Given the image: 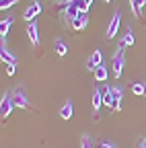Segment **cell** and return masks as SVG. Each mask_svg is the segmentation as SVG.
Instances as JSON below:
<instances>
[{
  "mask_svg": "<svg viewBox=\"0 0 146 148\" xmlns=\"http://www.w3.org/2000/svg\"><path fill=\"white\" fill-rule=\"evenodd\" d=\"M27 35H29V41L33 43V47L39 45V29H37V21H31L27 25Z\"/></svg>",
  "mask_w": 146,
  "mask_h": 148,
  "instance_id": "5b68a950",
  "label": "cell"
},
{
  "mask_svg": "<svg viewBox=\"0 0 146 148\" xmlns=\"http://www.w3.org/2000/svg\"><path fill=\"white\" fill-rule=\"evenodd\" d=\"M119 23H121V12L117 10L111 16V23H109V27H107V39H113V37H115V33L119 29Z\"/></svg>",
  "mask_w": 146,
  "mask_h": 148,
  "instance_id": "277c9868",
  "label": "cell"
},
{
  "mask_svg": "<svg viewBox=\"0 0 146 148\" xmlns=\"http://www.w3.org/2000/svg\"><path fill=\"white\" fill-rule=\"evenodd\" d=\"M80 148H93V140H90V136H82Z\"/></svg>",
  "mask_w": 146,
  "mask_h": 148,
  "instance_id": "7402d4cb",
  "label": "cell"
},
{
  "mask_svg": "<svg viewBox=\"0 0 146 148\" xmlns=\"http://www.w3.org/2000/svg\"><path fill=\"white\" fill-rule=\"evenodd\" d=\"M39 12H41V4L37 2V0H35V2L25 10V14H23V16H25V21H27V23H31V21H35V18L39 16Z\"/></svg>",
  "mask_w": 146,
  "mask_h": 148,
  "instance_id": "8992f818",
  "label": "cell"
},
{
  "mask_svg": "<svg viewBox=\"0 0 146 148\" xmlns=\"http://www.w3.org/2000/svg\"><path fill=\"white\" fill-rule=\"evenodd\" d=\"M14 70H16V64H6V74H8V76H12Z\"/></svg>",
  "mask_w": 146,
  "mask_h": 148,
  "instance_id": "603a6c76",
  "label": "cell"
},
{
  "mask_svg": "<svg viewBox=\"0 0 146 148\" xmlns=\"http://www.w3.org/2000/svg\"><path fill=\"white\" fill-rule=\"evenodd\" d=\"M121 43H123L125 47L136 43V35H134V31H132V29H127V31H125V37H123V41H121Z\"/></svg>",
  "mask_w": 146,
  "mask_h": 148,
  "instance_id": "e0dca14e",
  "label": "cell"
},
{
  "mask_svg": "<svg viewBox=\"0 0 146 148\" xmlns=\"http://www.w3.org/2000/svg\"><path fill=\"white\" fill-rule=\"evenodd\" d=\"M111 95H113V105H111V109H113V111H119V109H121V101H123V88H121V86H111Z\"/></svg>",
  "mask_w": 146,
  "mask_h": 148,
  "instance_id": "52a82bcc",
  "label": "cell"
},
{
  "mask_svg": "<svg viewBox=\"0 0 146 148\" xmlns=\"http://www.w3.org/2000/svg\"><path fill=\"white\" fill-rule=\"evenodd\" d=\"M144 4H146V0H130V6H132L134 16H140V10H142Z\"/></svg>",
  "mask_w": 146,
  "mask_h": 148,
  "instance_id": "5bb4252c",
  "label": "cell"
},
{
  "mask_svg": "<svg viewBox=\"0 0 146 148\" xmlns=\"http://www.w3.org/2000/svg\"><path fill=\"white\" fill-rule=\"evenodd\" d=\"M72 2H74V4L78 6V10H80V12H88L90 2H93V0H72Z\"/></svg>",
  "mask_w": 146,
  "mask_h": 148,
  "instance_id": "ac0fdd59",
  "label": "cell"
},
{
  "mask_svg": "<svg viewBox=\"0 0 146 148\" xmlns=\"http://www.w3.org/2000/svg\"><path fill=\"white\" fill-rule=\"evenodd\" d=\"M140 148H142V146H140Z\"/></svg>",
  "mask_w": 146,
  "mask_h": 148,
  "instance_id": "4316f807",
  "label": "cell"
},
{
  "mask_svg": "<svg viewBox=\"0 0 146 148\" xmlns=\"http://www.w3.org/2000/svg\"><path fill=\"white\" fill-rule=\"evenodd\" d=\"M60 115H62V119H70L72 115H74V107H72V101H66V103L62 105Z\"/></svg>",
  "mask_w": 146,
  "mask_h": 148,
  "instance_id": "8fae6325",
  "label": "cell"
},
{
  "mask_svg": "<svg viewBox=\"0 0 146 148\" xmlns=\"http://www.w3.org/2000/svg\"><path fill=\"white\" fill-rule=\"evenodd\" d=\"M140 146H142V148H146V138H144V140L140 142Z\"/></svg>",
  "mask_w": 146,
  "mask_h": 148,
  "instance_id": "d4e9b609",
  "label": "cell"
},
{
  "mask_svg": "<svg viewBox=\"0 0 146 148\" xmlns=\"http://www.w3.org/2000/svg\"><path fill=\"white\" fill-rule=\"evenodd\" d=\"M12 101H14V107H19V109H27L29 107V97L25 95L23 86H16L12 90Z\"/></svg>",
  "mask_w": 146,
  "mask_h": 148,
  "instance_id": "7a4b0ae2",
  "label": "cell"
},
{
  "mask_svg": "<svg viewBox=\"0 0 146 148\" xmlns=\"http://www.w3.org/2000/svg\"><path fill=\"white\" fill-rule=\"evenodd\" d=\"M103 105L111 109V105H113V95H111V90H109V92H103Z\"/></svg>",
  "mask_w": 146,
  "mask_h": 148,
  "instance_id": "ffe728a7",
  "label": "cell"
},
{
  "mask_svg": "<svg viewBox=\"0 0 146 148\" xmlns=\"http://www.w3.org/2000/svg\"><path fill=\"white\" fill-rule=\"evenodd\" d=\"M88 70H95L99 66H103V51L101 49H95L93 53H90V60H88Z\"/></svg>",
  "mask_w": 146,
  "mask_h": 148,
  "instance_id": "ba28073f",
  "label": "cell"
},
{
  "mask_svg": "<svg viewBox=\"0 0 146 148\" xmlns=\"http://www.w3.org/2000/svg\"><path fill=\"white\" fill-rule=\"evenodd\" d=\"M0 60H2L4 64H16V62H19V60H16V58H14V56H12L4 45H2V49H0Z\"/></svg>",
  "mask_w": 146,
  "mask_h": 148,
  "instance_id": "7c38bea8",
  "label": "cell"
},
{
  "mask_svg": "<svg viewBox=\"0 0 146 148\" xmlns=\"http://www.w3.org/2000/svg\"><path fill=\"white\" fill-rule=\"evenodd\" d=\"M86 25H88V16H86V12H80V14L74 18V21L70 23V27L74 29V31H82Z\"/></svg>",
  "mask_w": 146,
  "mask_h": 148,
  "instance_id": "9c48e42d",
  "label": "cell"
},
{
  "mask_svg": "<svg viewBox=\"0 0 146 148\" xmlns=\"http://www.w3.org/2000/svg\"><path fill=\"white\" fill-rule=\"evenodd\" d=\"M123 43L117 47V51H115V56H113V76H121V72H123V66H125V56H123Z\"/></svg>",
  "mask_w": 146,
  "mask_h": 148,
  "instance_id": "6da1fadb",
  "label": "cell"
},
{
  "mask_svg": "<svg viewBox=\"0 0 146 148\" xmlns=\"http://www.w3.org/2000/svg\"><path fill=\"white\" fill-rule=\"evenodd\" d=\"M132 92L138 97H144L146 95V82H134L132 84Z\"/></svg>",
  "mask_w": 146,
  "mask_h": 148,
  "instance_id": "2e32d148",
  "label": "cell"
},
{
  "mask_svg": "<svg viewBox=\"0 0 146 148\" xmlns=\"http://www.w3.org/2000/svg\"><path fill=\"white\" fill-rule=\"evenodd\" d=\"M93 72H95V78H97L99 82H105V80H107V68H105V64L99 66V68H95Z\"/></svg>",
  "mask_w": 146,
  "mask_h": 148,
  "instance_id": "9a60e30c",
  "label": "cell"
},
{
  "mask_svg": "<svg viewBox=\"0 0 146 148\" xmlns=\"http://www.w3.org/2000/svg\"><path fill=\"white\" fill-rule=\"evenodd\" d=\"M101 107H103V90L101 88H95L93 90V109L99 111Z\"/></svg>",
  "mask_w": 146,
  "mask_h": 148,
  "instance_id": "30bf717a",
  "label": "cell"
},
{
  "mask_svg": "<svg viewBox=\"0 0 146 148\" xmlns=\"http://www.w3.org/2000/svg\"><path fill=\"white\" fill-rule=\"evenodd\" d=\"M12 107H14L12 95H4V97H2V101H0V117H2V119H6V117L10 115Z\"/></svg>",
  "mask_w": 146,
  "mask_h": 148,
  "instance_id": "3957f363",
  "label": "cell"
},
{
  "mask_svg": "<svg viewBox=\"0 0 146 148\" xmlns=\"http://www.w3.org/2000/svg\"><path fill=\"white\" fill-rule=\"evenodd\" d=\"M12 23H14V18H12V16L4 18V21L0 23V37H2V41H4V37H6V33H8V29H10Z\"/></svg>",
  "mask_w": 146,
  "mask_h": 148,
  "instance_id": "4fadbf2b",
  "label": "cell"
},
{
  "mask_svg": "<svg viewBox=\"0 0 146 148\" xmlns=\"http://www.w3.org/2000/svg\"><path fill=\"white\" fill-rule=\"evenodd\" d=\"M66 51H68V47H66V43L58 39V43H56V53H58V56H60V58H62V56H66Z\"/></svg>",
  "mask_w": 146,
  "mask_h": 148,
  "instance_id": "d6986e66",
  "label": "cell"
},
{
  "mask_svg": "<svg viewBox=\"0 0 146 148\" xmlns=\"http://www.w3.org/2000/svg\"><path fill=\"white\" fill-rule=\"evenodd\" d=\"M105 2H111V0H105Z\"/></svg>",
  "mask_w": 146,
  "mask_h": 148,
  "instance_id": "484cf974",
  "label": "cell"
},
{
  "mask_svg": "<svg viewBox=\"0 0 146 148\" xmlns=\"http://www.w3.org/2000/svg\"><path fill=\"white\" fill-rule=\"evenodd\" d=\"M16 2H19V0H0V8H10V6H14Z\"/></svg>",
  "mask_w": 146,
  "mask_h": 148,
  "instance_id": "44dd1931",
  "label": "cell"
},
{
  "mask_svg": "<svg viewBox=\"0 0 146 148\" xmlns=\"http://www.w3.org/2000/svg\"><path fill=\"white\" fill-rule=\"evenodd\" d=\"M99 148H115V144H109V142H101Z\"/></svg>",
  "mask_w": 146,
  "mask_h": 148,
  "instance_id": "cb8c5ba5",
  "label": "cell"
}]
</instances>
